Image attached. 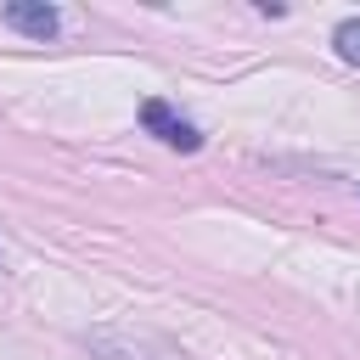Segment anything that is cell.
<instances>
[{
	"label": "cell",
	"instance_id": "6da1fadb",
	"mask_svg": "<svg viewBox=\"0 0 360 360\" xmlns=\"http://www.w3.org/2000/svg\"><path fill=\"white\" fill-rule=\"evenodd\" d=\"M141 129L158 135V141L174 146V152H202V129H197L191 118H180L163 96H146V101H141Z\"/></svg>",
	"mask_w": 360,
	"mask_h": 360
},
{
	"label": "cell",
	"instance_id": "7a4b0ae2",
	"mask_svg": "<svg viewBox=\"0 0 360 360\" xmlns=\"http://www.w3.org/2000/svg\"><path fill=\"white\" fill-rule=\"evenodd\" d=\"M0 22L17 28V34H28V39H39V45L62 34V11L45 6V0H6L0 6Z\"/></svg>",
	"mask_w": 360,
	"mask_h": 360
},
{
	"label": "cell",
	"instance_id": "3957f363",
	"mask_svg": "<svg viewBox=\"0 0 360 360\" xmlns=\"http://www.w3.org/2000/svg\"><path fill=\"white\" fill-rule=\"evenodd\" d=\"M332 51H338L349 68H360V17H343V22L332 28Z\"/></svg>",
	"mask_w": 360,
	"mask_h": 360
}]
</instances>
